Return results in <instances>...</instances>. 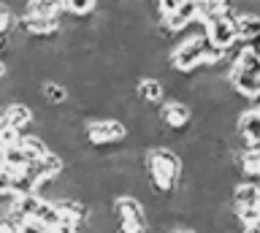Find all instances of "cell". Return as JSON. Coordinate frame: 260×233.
<instances>
[{
    "instance_id": "e0dca14e",
    "label": "cell",
    "mask_w": 260,
    "mask_h": 233,
    "mask_svg": "<svg viewBox=\"0 0 260 233\" xmlns=\"http://www.w3.org/2000/svg\"><path fill=\"white\" fill-rule=\"evenodd\" d=\"M3 157H6V168H8V171H11L14 176L27 174L30 168H32V160L22 152L19 144H16V147H11V149H6V152H3Z\"/></svg>"
},
{
    "instance_id": "ac0fdd59",
    "label": "cell",
    "mask_w": 260,
    "mask_h": 233,
    "mask_svg": "<svg viewBox=\"0 0 260 233\" xmlns=\"http://www.w3.org/2000/svg\"><path fill=\"white\" fill-rule=\"evenodd\" d=\"M32 220H38L41 225H46V228L52 230L54 225L62 220V217H60V212H57L54 201H49V198H41V204H38V209H36V217H32Z\"/></svg>"
},
{
    "instance_id": "83f0119b",
    "label": "cell",
    "mask_w": 260,
    "mask_h": 233,
    "mask_svg": "<svg viewBox=\"0 0 260 233\" xmlns=\"http://www.w3.org/2000/svg\"><path fill=\"white\" fill-rule=\"evenodd\" d=\"M6 168V157H3V152H0V171Z\"/></svg>"
},
{
    "instance_id": "d4e9b609",
    "label": "cell",
    "mask_w": 260,
    "mask_h": 233,
    "mask_svg": "<svg viewBox=\"0 0 260 233\" xmlns=\"http://www.w3.org/2000/svg\"><path fill=\"white\" fill-rule=\"evenodd\" d=\"M241 233H260V222H255V225H244Z\"/></svg>"
},
{
    "instance_id": "603a6c76",
    "label": "cell",
    "mask_w": 260,
    "mask_h": 233,
    "mask_svg": "<svg viewBox=\"0 0 260 233\" xmlns=\"http://www.w3.org/2000/svg\"><path fill=\"white\" fill-rule=\"evenodd\" d=\"M22 233H49V228L41 225L38 220H27V222H22Z\"/></svg>"
},
{
    "instance_id": "2e32d148",
    "label": "cell",
    "mask_w": 260,
    "mask_h": 233,
    "mask_svg": "<svg viewBox=\"0 0 260 233\" xmlns=\"http://www.w3.org/2000/svg\"><path fill=\"white\" fill-rule=\"evenodd\" d=\"M19 147L22 152L27 155L32 163H38V160H44L49 152H52V147H49V141L44 139V136H38V133H22V139H19Z\"/></svg>"
},
{
    "instance_id": "44dd1931",
    "label": "cell",
    "mask_w": 260,
    "mask_h": 233,
    "mask_svg": "<svg viewBox=\"0 0 260 233\" xmlns=\"http://www.w3.org/2000/svg\"><path fill=\"white\" fill-rule=\"evenodd\" d=\"M184 0H154V9H157V17L160 19H166V17H171L179 6H182Z\"/></svg>"
},
{
    "instance_id": "8fae6325",
    "label": "cell",
    "mask_w": 260,
    "mask_h": 233,
    "mask_svg": "<svg viewBox=\"0 0 260 233\" xmlns=\"http://www.w3.org/2000/svg\"><path fill=\"white\" fill-rule=\"evenodd\" d=\"M3 114V122L6 125H11L16 127V130H27V127L32 125V119H36V114H32V106H27V103H22V101H11L8 106L0 111Z\"/></svg>"
},
{
    "instance_id": "7c38bea8",
    "label": "cell",
    "mask_w": 260,
    "mask_h": 233,
    "mask_svg": "<svg viewBox=\"0 0 260 233\" xmlns=\"http://www.w3.org/2000/svg\"><path fill=\"white\" fill-rule=\"evenodd\" d=\"M195 19H198V6H195V0H184V3L179 6V9L171 14V17L162 19V25L168 27L171 36H179V33H182V30L190 25V22H195Z\"/></svg>"
},
{
    "instance_id": "7a4b0ae2",
    "label": "cell",
    "mask_w": 260,
    "mask_h": 233,
    "mask_svg": "<svg viewBox=\"0 0 260 233\" xmlns=\"http://www.w3.org/2000/svg\"><path fill=\"white\" fill-rule=\"evenodd\" d=\"M117 233H149V214L136 195H117L111 204Z\"/></svg>"
},
{
    "instance_id": "484cf974",
    "label": "cell",
    "mask_w": 260,
    "mask_h": 233,
    "mask_svg": "<svg viewBox=\"0 0 260 233\" xmlns=\"http://www.w3.org/2000/svg\"><path fill=\"white\" fill-rule=\"evenodd\" d=\"M8 76V65H6V62L3 60H0V82H3V79Z\"/></svg>"
},
{
    "instance_id": "5b68a950",
    "label": "cell",
    "mask_w": 260,
    "mask_h": 233,
    "mask_svg": "<svg viewBox=\"0 0 260 233\" xmlns=\"http://www.w3.org/2000/svg\"><path fill=\"white\" fill-rule=\"evenodd\" d=\"M236 11L233 9H228L222 17H217L214 22H209V30H206V38H209V44L211 46H217L219 52H231L236 49V44H241L239 41V33H236Z\"/></svg>"
},
{
    "instance_id": "52a82bcc",
    "label": "cell",
    "mask_w": 260,
    "mask_h": 233,
    "mask_svg": "<svg viewBox=\"0 0 260 233\" xmlns=\"http://www.w3.org/2000/svg\"><path fill=\"white\" fill-rule=\"evenodd\" d=\"M160 122L171 130H187L192 125V109L182 101H166L160 106Z\"/></svg>"
},
{
    "instance_id": "277c9868",
    "label": "cell",
    "mask_w": 260,
    "mask_h": 233,
    "mask_svg": "<svg viewBox=\"0 0 260 233\" xmlns=\"http://www.w3.org/2000/svg\"><path fill=\"white\" fill-rule=\"evenodd\" d=\"M127 139V125L122 119H89L84 125V141L92 147H122Z\"/></svg>"
},
{
    "instance_id": "3957f363",
    "label": "cell",
    "mask_w": 260,
    "mask_h": 233,
    "mask_svg": "<svg viewBox=\"0 0 260 233\" xmlns=\"http://www.w3.org/2000/svg\"><path fill=\"white\" fill-rule=\"evenodd\" d=\"M203 46H206V38H179L176 46L168 49L171 71H176L182 76H190L192 71L203 68Z\"/></svg>"
},
{
    "instance_id": "5bb4252c",
    "label": "cell",
    "mask_w": 260,
    "mask_h": 233,
    "mask_svg": "<svg viewBox=\"0 0 260 233\" xmlns=\"http://www.w3.org/2000/svg\"><path fill=\"white\" fill-rule=\"evenodd\" d=\"M228 82H231V87L236 90V95H239V98L252 101L255 95H260V76H252V74H244V71H233V68H231Z\"/></svg>"
},
{
    "instance_id": "30bf717a",
    "label": "cell",
    "mask_w": 260,
    "mask_h": 233,
    "mask_svg": "<svg viewBox=\"0 0 260 233\" xmlns=\"http://www.w3.org/2000/svg\"><path fill=\"white\" fill-rule=\"evenodd\" d=\"M257 201H260V184L257 182L249 179V182L233 184V190H231V206H233V212L257 206Z\"/></svg>"
},
{
    "instance_id": "8992f818",
    "label": "cell",
    "mask_w": 260,
    "mask_h": 233,
    "mask_svg": "<svg viewBox=\"0 0 260 233\" xmlns=\"http://www.w3.org/2000/svg\"><path fill=\"white\" fill-rule=\"evenodd\" d=\"M236 139H239L241 149H260V111H241L239 122H236Z\"/></svg>"
},
{
    "instance_id": "cb8c5ba5",
    "label": "cell",
    "mask_w": 260,
    "mask_h": 233,
    "mask_svg": "<svg viewBox=\"0 0 260 233\" xmlns=\"http://www.w3.org/2000/svg\"><path fill=\"white\" fill-rule=\"evenodd\" d=\"M11 46V33H0V52H8Z\"/></svg>"
},
{
    "instance_id": "f1b7e54d",
    "label": "cell",
    "mask_w": 260,
    "mask_h": 233,
    "mask_svg": "<svg viewBox=\"0 0 260 233\" xmlns=\"http://www.w3.org/2000/svg\"><path fill=\"white\" fill-rule=\"evenodd\" d=\"M0 122H3V114H0Z\"/></svg>"
},
{
    "instance_id": "9c48e42d",
    "label": "cell",
    "mask_w": 260,
    "mask_h": 233,
    "mask_svg": "<svg viewBox=\"0 0 260 233\" xmlns=\"http://www.w3.org/2000/svg\"><path fill=\"white\" fill-rule=\"evenodd\" d=\"M136 95L144 106H162L166 103V84L157 76H146L136 84Z\"/></svg>"
},
{
    "instance_id": "f546056e",
    "label": "cell",
    "mask_w": 260,
    "mask_h": 233,
    "mask_svg": "<svg viewBox=\"0 0 260 233\" xmlns=\"http://www.w3.org/2000/svg\"><path fill=\"white\" fill-rule=\"evenodd\" d=\"M257 184H260V182H257Z\"/></svg>"
},
{
    "instance_id": "4316f807",
    "label": "cell",
    "mask_w": 260,
    "mask_h": 233,
    "mask_svg": "<svg viewBox=\"0 0 260 233\" xmlns=\"http://www.w3.org/2000/svg\"><path fill=\"white\" fill-rule=\"evenodd\" d=\"M252 109L260 111V95H255V98H252Z\"/></svg>"
},
{
    "instance_id": "4fadbf2b",
    "label": "cell",
    "mask_w": 260,
    "mask_h": 233,
    "mask_svg": "<svg viewBox=\"0 0 260 233\" xmlns=\"http://www.w3.org/2000/svg\"><path fill=\"white\" fill-rule=\"evenodd\" d=\"M236 33H239L241 44H252L260 38V14H249V11H236Z\"/></svg>"
},
{
    "instance_id": "ffe728a7",
    "label": "cell",
    "mask_w": 260,
    "mask_h": 233,
    "mask_svg": "<svg viewBox=\"0 0 260 233\" xmlns=\"http://www.w3.org/2000/svg\"><path fill=\"white\" fill-rule=\"evenodd\" d=\"M19 139H22V133L16 130V127L6 125V122H0V152H6V149L16 147V144H19Z\"/></svg>"
},
{
    "instance_id": "6da1fadb",
    "label": "cell",
    "mask_w": 260,
    "mask_h": 233,
    "mask_svg": "<svg viewBox=\"0 0 260 233\" xmlns=\"http://www.w3.org/2000/svg\"><path fill=\"white\" fill-rule=\"evenodd\" d=\"M144 168H146V179H149V187L154 190V195H171V192H176L179 182H182L184 160L171 147H154V149H146Z\"/></svg>"
},
{
    "instance_id": "ba28073f",
    "label": "cell",
    "mask_w": 260,
    "mask_h": 233,
    "mask_svg": "<svg viewBox=\"0 0 260 233\" xmlns=\"http://www.w3.org/2000/svg\"><path fill=\"white\" fill-rule=\"evenodd\" d=\"M65 157L60 155V152H49V155L44 160H38V163H32L30 174L36 176V182H54L60 179V176L65 174Z\"/></svg>"
},
{
    "instance_id": "d6986e66",
    "label": "cell",
    "mask_w": 260,
    "mask_h": 233,
    "mask_svg": "<svg viewBox=\"0 0 260 233\" xmlns=\"http://www.w3.org/2000/svg\"><path fill=\"white\" fill-rule=\"evenodd\" d=\"M65 11L76 19H87L98 11V0H65Z\"/></svg>"
},
{
    "instance_id": "7402d4cb",
    "label": "cell",
    "mask_w": 260,
    "mask_h": 233,
    "mask_svg": "<svg viewBox=\"0 0 260 233\" xmlns=\"http://www.w3.org/2000/svg\"><path fill=\"white\" fill-rule=\"evenodd\" d=\"M11 184H14V174L8 171V168H3V171H0V198L11 195Z\"/></svg>"
},
{
    "instance_id": "9a60e30c",
    "label": "cell",
    "mask_w": 260,
    "mask_h": 233,
    "mask_svg": "<svg viewBox=\"0 0 260 233\" xmlns=\"http://www.w3.org/2000/svg\"><path fill=\"white\" fill-rule=\"evenodd\" d=\"M38 92H41V101L46 103V106H52V109H60V106H65L68 103V98H71V90L65 87L62 82H44L38 87Z\"/></svg>"
}]
</instances>
